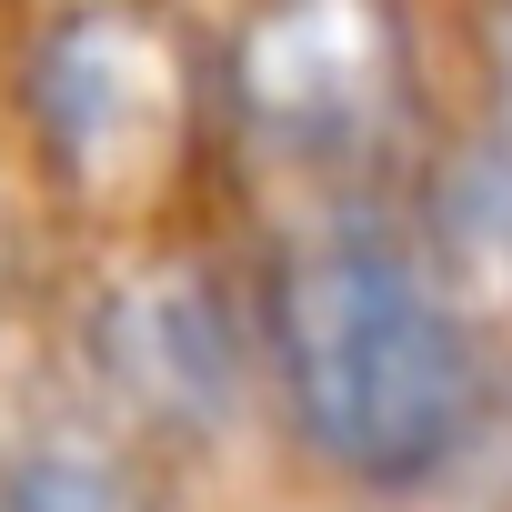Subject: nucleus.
<instances>
[{"label": "nucleus", "mask_w": 512, "mask_h": 512, "mask_svg": "<svg viewBox=\"0 0 512 512\" xmlns=\"http://www.w3.org/2000/svg\"><path fill=\"white\" fill-rule=\"evenodd\" d=\"M211 101L292 201L382 191L422 141V51L402 0H251Z\"/></svg>", "instance_id": "nucleus-2"}, {"label": "nucleus", "mask_w": 512, "mask_h": 512, "mask_svg": "<svg viewBox=\"0 0 512 512\" xmlns=\"http://www.w3.org/2000/svg\"><path fill=\"white\" fill-rule=\"evenodd\" d=\"M262 402L302 472L362 512L462 492L512 432L482 302L402 181L292 201L262 292Z\"/></svg>", "instance_id": "nucleus-1"}, {"label": "nucleus", "mask_w": 512, "mask_h": 512, "mask_svg": "<svg viewBox=\"0 0 512 512\" xmlns=\"http://www.w3.org/2000/svg\"><path fill=\"white\" fill-rule=\"evenodd\" d=\"M0 512H171L151 452L111 422H41L0 452Z\"/></svg>", "instance_id": "nucleus-6"}, {"label": "nucleus", "mask_w": 512, "mask_h": 512, "mask_svg": "<svg viewBox=\"0 0 512 512\" xmlns=\"http://www.w3.org/2000/svg\"><path fill=\"white\" fill-rule=\"evenodd\" d=\"M11 111H21L31 181L51 201L121 211L171 171V151L191 131V71H181L171 31L131 0H61L21 41Z\"/></svg>", "instance_id": "nucleus-3"}, {"label": "nucleus", "mask_w": 512, "mask_h": 512, "mask_svg": "<svg viewBox=\"0 0 512 512\" xmlns=\"http://www.w3.org/2000/svg\"><path fill=\"white\" fill-rule=\"evenodd\" d=\"M81 372L121 442L141 452H221L262 412V332L251 302L201 251H141L81 312Z\"/></svg>", "instance_id": "nucleus-4"}, {"label": "nucleus", "mask_w": 512, "mask_h": 512, "mask_svg": "<svg viewBox=\"0 0 512 512\" xmlns=\"http://www.w3.org/2000/svg\"><path fill=\"white\" fill-rule=\"evenodd\" d=\"M422 221L442 231V251L462 262V282H512V0L482 21L472 51V121L452 141V181L442 201H422Z\"/></svg>", "instance_id": "nucleus-5"}]
</instances>
